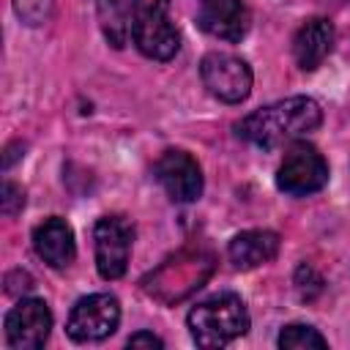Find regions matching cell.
<instances>
[{"instance_id": "obj_15", "label": "cell", "mask_w": 350, "mask_h": 350, "mask_svg": "<svg viewBox=\"0 0 350 350\" xmlns=\"http://www.w3.org/2000/svg\"><path fill=\"white\" fill-rule=\"evenodd\" d=\"M98 8V19H101V30L109 38L112 46H123L126 36L131 30V5L126 8V0H96Z\"/></svg>"}, {"instance_id": "obj_6", "label": "cell", "mask_w": 350, "mask_h": 350, "mask_svg": "<svg viewBox=\"0 0 350 350\" xmlns=\"http://www.w3.org/2000/svg\"><path fill=\"white\" fill-rule=\"evenodd\" d=\"M328 183V161L314 145L295 142L284 153L279 170H276V186L284 194L293 197H306L320 191Z\"/></svg>"}, {"instance_id": "obj_12", "label": "cell", "mask_w": 350, "mask_h": 350, "mask_svg": "<svg viewBox=\"0 0 350 350\" xmlns=\"http://www.w3.org/2000/svg\"><path fill=\"white\" fill-rule=\"evenodd\" d=\"M33 249L49 268H66L77 257L74 230L66 219L49 216L33 230Z\"/></svg>"}, {"instance_id": "obj_1", "label": "cell", "mask_w": 350, "mask_h": 350, "mask_svg": "<svg viewBox=\"0 0 350 350\" xmlns=\"http://www.w3.org/2000/svg\"><path fill=\"white\" fill-rule=\"evenodd\" d=\"M320 123H323V109L314 98L290 96L249 112L235 129L246 142L262 150H273L284 142H295L312 134Z\"/></svg>"}, {"instance_id": "obj_20", "label": "cell", "mask_w": 350, "mask_h": 350, "mask_svg": "<svg viewBox=\"0 0 350 350\" xmlns=\"http://www.w3.org/2000/svg\"><path fill=\"white\" fill-rule=\"evenodd\" d=\"M129 347H148V350H161L164 347V342L156 336V334H150V331H137V334H131L129 336Z\"/></svg>"}, {"instance_id": "obj_3", "label": "cell", "mask_w": 350, "mask_h": 350, "mask_svg": "<svg viewBox=\"0 0 350 350\" xmlns=\"http://www.w3.org/2000/svg\"><path fill=\"white\" fill-rule=\"evenodd\" d=\"M131 38L150 60L175 57L180 36L170 19V0H131Z\"/></svg>"}, {"instance_id": "obj_5", "label": "cell", "mask_w": 350, "mask_h": 350, "mask_svg": "<svg viewBox=\"0 0 350 350\" xmlns=\"http://www.w3.org/2000/svg\"><path fill=\"white\" fill-rule=\"evenodd\" d=\"M200 77L205 90L224 104H241L252 93L249 63L230 52H208L200 60Z\"/></svg>"}, {"instance_id": "obj_11", "label": "cell", "mask_w": 350, "mask_h": 350, "mask_svg": "<svg viewBox=\"0 0 350 350\" xmlns=\"http://www.w3.org/2000/svg\"><path fill=\"white\" fill-rule=\"evenodd\" d=\"M197 25L221 41H241L249 30L243 0H197Z\"/></svg>"}, {"instance_id": "obj_18", "label": "cell", "mask_w": 350, "mask_h": 350, "mask_svg": "<svg viewBox=\"0 0 350 350\" xmlns=\"http://www.w3.org/2000/svg\"><path fill=\"white\" fill-rule=\"evenodd\" d=\"M295 290H298V295L304 298V301H312L320 290H323V279H320V273L312 268V265H298V271H295Z\"/></svg>"}, {"instance_id": "obj_7", "label": "cell", "mask_w": 350, "mask_h": 350, "mask_svg": "<svg viewBox=\"0 0 350 350\" xmlns=\"http://www.w3.org/2000/svg\"><path fill=\"white\" fill-rule=\"evenodd\" d=\"M120 323V304L109 293H93L74 304L66 331L74 342H101L115 334Z\"/></svg>"}, {"instance_id": "obj_17", "label": "cell", "mask_w": 350, "mask_h": 350, "mask_svg": "<svg viewBox=\"0 0 350 350\" xmlns=\"http://www.w3.org/2000/svg\"><path fill=\"white\" fill-rule=\"evenodd\" d=\"M14 8L25 25H44L52 14V0H14Z\"/></svg>"}, {"instance_id": "obj_2", "label": "cell", "mask_w": 350, "mask_h": 350, "mask_svg": "<svg viewBox=\"0 0 350 350\" xmlns=\"http://www.w3.org/2000/svg\"><path fill=\"white\" fill-rule=\"evenodd\" d=\"M186 323H189L191 339L200 347L213 350V347L230 345L232 339L249 331V312H246V304L235 293H219L197 304L189 312Z\"/></svg>"}, {"instance_id": "obj_13", "label": "cell", "mask_w": 350, "mask_h": 350, "mask_svg": "<svg viewBox=\"0 0 350 350\" xmlns=\"http://www.w3.org/2000/svg\"><path fill=\"white\" fill-rule=\"evenodd\" d=\"M334 46V25L325 16H312L301 22L293 36V57L304 71H314Z\"/></svg>"}, {"instance_id": "obj_16", "label": "cell", "mask_w": 350, "mask_h": 350, "mask_svg": "<svg viewBox=\"0 0 350 350\" xmlns=\"http://www.w3.org/2000/svg\"><path fill=\"white\" fill-rule=\"evenodd\" d=\"M279 347L282 350H312V347L323 350V347H328V342L317 328L304 325V323H290L279 334Z\"/></svg>"}, {"instance_id": "obj_9", "label": "cell", "mask_w": 350, "mask_h": 350, "mask_svg": "<svg viewBox=\"0 0 350 350\" xmlns=\"http://www.w3.org/2000/svg\"><path fill=\"white\" fill-rule=\"evenodd\" d=\"M52 331V312L41 298H22L5 314V342L14 350H38Z\"/></svg>"}, {"instance_id": "obj_14", "label": "cell", "mask_w": 350, "mask_h": 350, "mask_svg": "<svg viewBox=\"0 0 350 350\" xmlns=\"http://www.w3.org/2000/svg\"><path fill=\"white\" fill-rule=\"evenodd\" d=\"M279 252V235L271 230H246L235 235L227 246V257L238 271H252L257 265H265Z\"/></svg>"}, {"instance_id": "obj_10", "label": "cell", "mask_w": 350, "mask_h": 350, "mask_svg": "<svg viewBox=\"0 0 350 350\" xmlns=\"http://www.w3.org/2000/svg\"><path fill=\"white\" fill-rule=\"evenodd\" d=\"M153 172L172 202H194L202 194V170L186 150H164Z\"/></svg>"}, {"instance_id": "obj_19", "label": "cell", "mask_w": 350, "mask_h": 350, "mask_svg": "<svg viewBox=\"0 0 350 350\" xmlns=\"http://www.w3.org/2000/svg\"><path fill=\"white\" fill-rule=\"evenodd\" d=\"M0 205H3V213L5 216H16L25 208V191H22V186L5 180L3 183V200H0Z\"/></svg>"}, {"instance_id": "obj_8", "label": "cell", "mask_w": 350, "mask_h": 350, "mask_svg": "<svg viewBox=\"0 0 350 350\" xmlns=\"http://www.w3.org/2000/svg\"><path fill=\"white\" fill-rule=\"evenodd\" d=\"M96 241V268L101 279H120L129 268L134 227L123 216H101L93 230Z\"/></svg>"}, {"instance_id": "obj_4", "label": "cell", "mask_w": 350, "mask_h": 350, "mask_svg": "<svg viewBox=\"0 0 350 350\" xmlns=\"http://www.w3.org/2000/svg\"><path fill=\"white\" fill-rule=\"evenodd\" d=\"M211 271H213V260L208 254H202V252H194V254L183 252V254L167 260L142 284H145V290L153 298H159L164 304H175V301L186 298L189 293H194L197 287H202V282L211 276Z\"/></svg>"}]
</instances>
